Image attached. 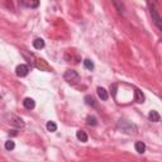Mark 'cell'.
Listing matches in <instances>:
<instances>
[{
  "mask_svg": "<svg viewBox=\"0 0 162 162\" xmlns=\"http://www.w3.org/2000/svg\"><path fill=\"white\" fill-rule=\"evenodd\" d=\"M118 127L124 132V133H128V134H135L137 133V127H135L133 123H129V122H125V120H120L119 122Z\"/></svg>",
  "mask_w": 162,
  "mask_h": 162,
  "instance_id": "6da1fadb",
  "label": "cell"
},
{
  "mask_svg": "<svg viewBox=\"0 0 162 162\" xmlns=\"http://www.w3.org/2000/svg\"><path fill=\"white\" fill-rule=\"evenodd\" d=\"M63 77H65L66 81H69V82H75V81L79 80V74L74 70H67L65 72V75H63Z\"/></svg>",
  "mask_w": 162,
  "mask_h": 162,
  "instance_id": "7a4b0ae2",
  "label": "cell"
},
{
  "mask_svg": "<svg viewBox=\"0 0 162 162\" xmlns=\"http://www.w3.org/2000/svg\"><path fill=\"white\" fill-rule=\"evenodd\" d=\"M15 72H16V75H18L19 77H24V76L28 75L29 69H28V66H25V65H19L15 69Z\"/></svg>",
  "mask_w": 162,
  "mask_h": 162,
  "instance_id": "3957f363",
  "label": "cell"
},
{
  "mask_svg": "<svg viewBox=\"0 0 162 162\" xmlns=\"http://www.w3.org/2000/svg\"><path fill=\"white\" fill-rule=\"evenodd\" d=\"M10 124L14 125V127H16V128H23V127H24V122H23L20 118H18V117L11 115V117H10Z\"/></svg>",
  "mask_w": 162,
  "mask_h": 162,
  "instance_id": "277c9868",
  "label": "cell"
},
{
  "mask_svg": "<svg viewBox=\"0 0 162 162\" xmlns=\"http://www.w3.org/2000/svg\"><path fill=\"white\" fill-rule=\"evenodd\" d=\"M97 95H99L101 100H108V97H109L108 91H106L104 87H97Z\"/></svg>",
  "mask_w": 162,
  "mask_h": 162,
  "instance_id": "5b68a950",
  "label": "cell"
},
{
  "mask_svg": "<svg viewBox=\"0 0 162 162\" xmlns=\"http://www.w3.org/2000/svg\"><path fill=\"white\" fill-rule=\"evenodd\" d=\"M23 105L27 109H33V108H34V105H36V103H34V100H33V99H31V97H25L24 101H23Z\"/></svg>",
  "mask_w": 162,
  "mask_h": 162,
  "instance_id": "8992f818",
  "label": "cell"
},
{
  "mask_svg": "<svg viewBox=\"0 0 162 162\" xmlns=\"http://www.w3.org/2000/svg\"><path fill=\"white\" fill-rule=\"evenodd\" d=\"M33 47H34L36 49H42L44 47V41L42 39V38H37V39L33 41Z\"/></svg>",
  "mask_w": 162,
  "mask_h": 162,
  "instance_id": "52a82bcc",
  "label": "cell"
},
{
  "mask_svg": "<svg viewBox=\"0 0 162 162\" xmlns=\"http://www.w3.org/2000/svg\"><path fill=\"white\" fill-rule=\"evenodd\" d=\"M134 148H135V151H137L138 153H144V152H146V144H144L143 142H135Z\"/></svg>",
  "mask_w": 162,
  "mask_h": 162,
  "instance_id": "ba28073f",
  "label": "cell"
},
{
  "mask_svg": "<svg viewBox=\"0 0 162 162\" xmlns=\"http://www.w3.org/2000/svg\"><path fill=\"white\" fill-rule=\"evenodd\" d=\"M148 119H150L151 122H158L160 120V114L156 112V110H152L148 114Z\"/></svg>",
  "mask_w": 162,
  "mask_h": 162,
  "instance_id": "9c48e42d",
  "label": "cell"
},
{
  "mask_svg": "<svg viewBox=\"0 0 162 162\" xmlns=\"http://www.w3.org/2000/svg\"><path fill=\"white\" fill-rule=\"evenodd\" d=\"M76 137H77V139L81 140V142H87V134H86V132H84V130H79L77 133H76Z\"/></svg>",
  "mask_w": 162,
  "mask_h": 162,
  "instance_id": "30bf717a",
  "label": "cell"
},
{
  "mask_svg": "<svg viewBox=\"0 0 162 162\" xmlns=\"http://www.w3.org/2000/svg\"><path fill=\"white\" fill-rule=\"evenodd\" d=\"M135 101H137V103H143L144 101V95L142 94V91L140 90H135Z\"/></svg>",
  "mask_w": 162,
  "mask_h": 162,
  "instance_id": "8fae6325",
  "label": "cell"
},
{
  "mask_svg": "<svg viewBox=\"0 0 162 162\" xmlns=\"http://www.w3.org/2000/svg\"><path fill=\"white\" fill-rule=\"evenodd\" d=\"M47 129L49 132H56L57 130V124L54 122H48L47 123Z\"/></svg>",
  "mask_w": 162,
  "mask_h": 162,
  "instance_id": "7c38bea8",
  "label": "cell"
},
{
  "mask_svg": "<svg viewBox=\"0 0 162 162\" xmlns=\"http://www.w3.org/2000/svg\"><path fill=\"white\" fill-rule=\"evenodd\" d=\"M14 147H15V143L13 140H6L5 142V150L11 151V150H14Z\"/></svg>",
  "mask_w": 162,
  "mask_h": 162,
  "instance_id": "4fadbf2b",
  "label": "cell"
},
{
  "mask_svg": "<svg viewBox=\"0 0 162 162\" xmlns=\"http://www.w3.org/2000/svg\"><path fill=\"white\" fill-rule=\"evenodd\" d=\"M84 66L86 67L87 70H92L94 69V63H92L91 59H85V61H84Z\"/></svg>",
  "mask_w": 162,
  "mask_h": 162,
  "instance_id": "5bb4252c",
  "label": "cell"
},
{
  "mask_svg": "<svg viewBox=\"0 0 162 162\" xmlns=\"http://www.w3.org/2000/svg\"><path fill=\"white\" fill-rule=\"evenodd\" d=\"M86 120H87V124H89V125H96V124H97L95 117H87Z\"/></svg>",
  "mask_w": 162,
  "mask_h": 162,
  "instance_id": "9a60e30c",
  "label": "cell"
},
{
  "mask_svg": "<svg viewBox=\"0 0 162 162\" xmlns=\"http://www.w3.org/2000/svg\"><path fill=\"white\" fill-rule=\"evenodd\" d=\"M24 5H27V6H31V8H37L38 5H39V3L38 1H23Z\"/></svg>",
  "mask_w": 162,
  "mask_h": 162,
  "instance_id": "2e32d148",
  "label": "cell"
},
{
  "mask_svg": "<svg viewBox=\"0 0 162 162\" xmlns=\"http://www.w3.org/2000/svg\"><path fill=\"white\" fill-rule=\"evenodd\" d=\"M85 101H86V104H87V105H92V106H95V105H96L95 100H94L91 96H85Z\"/></svg>",
  "mask_w": 162,
  "mask_h": 162,
  "instance_id": "e0dca14e",
  "label": "cell"
}]
</instances>
